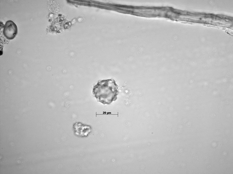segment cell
I'll use <instances>...</instances> for the list:
<instances>
[{"label":"cell","mask_w":233,"mask_h":174,"mask_svg":"<svg viewBox=\"0 0 233 174\" xmlns=\"http://www.w3.org/2000/svg\"><path fill=\"white\" fill-rule=\"evenodd\" d=\"M17 33V28L16 24L11 20L7 21L3 30V34L5 37L9 40L13 39Z\"/></svg>","instance_id":"cell-2"},{"label":"cell","mask_w":233,"mask_h":174,"mask_svg":"<svg viewBox=\"0 0 233 174\" xmlns=\"http://www.w3.org/2000/svg\"><path fill=\"white\" fill-rule=\"evenodd\" d=\"M119 86L112 79L99 80L93 88L92 94L97 101L109 104L117 99Z\"/></svg>","instance_id":"cell-1"},{"label":"cell","mask_w":233,"mask_h":174,"mask_svg":"<svg viewBox=\"0 0 233 174\" xmlns=\"http://www.w3.org/2000/svg\"><path fill=\"white\" fill-rule=\"evenodd\" d=\"M73 128L75 135L80 137H87L91 132L92 129L90 126L79 122L75 123Z\"/></svg>","instance_id":"cell-3"}]
</instances>
